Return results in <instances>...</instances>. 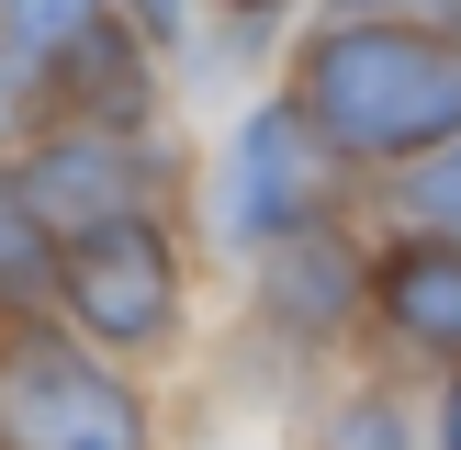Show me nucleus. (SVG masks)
<instances>
[{"label":"nucleus","instance_id":"f257e3e1","mask_svg":"<svg viewBox=\"0 0 461 450\" xmlns=\"http://www.w3.org/2000/svg\"><path fill=\"white\" fill-rule=\"evenodd\" d=\"M304 112L327 147L349 158H417L461 135V45L417 34V22H360V34H327L304 57Z\"/></svg>","mask_w":461,"mask_h":450},{"label":"nucleus","instance_id":"f03ea898","mask_svg":"<svg viewBox=\"0 0 461 450\" xmlns=\"http://www.w3.org/2000/svg\"><path fill=\"white\" fill-rule=\"evenodd\" d=\"M0 450H147V417L102 360L34 338L0 360Z\"/></svg>","mask_w":461,"mask_h":450},{"label":"nucleus","instance_id":"7ed1b4c3","mask_svg":"<svg viewBox=\"0 0 461 450\" xmlns=\"http://www.w3.org/2000/svg\"><path fill=\"white\" fill-rule=\"evenodd\" d=\"M315 202H327V147H315V124H304V112H259V124L225 147L214 225L237 248H270V237H304Z\"/></svg>","mask_w":461,"mask_h":450},{"label":"nucleus","instance_id":"20e7f679","mask_svg":"<svg viewBox=\"0 0 461 450\" xmlns=\"http://www.w3.org/2000/svg\"><path fill=\"white\" fill-rule=\"evenodd\" d=\"M68 304H79L90 338H113V349H147L158 327H169V248H158V225H102V237L68 248Z\"/></svg>","mask_w":461,"mask_h":450},{"label":"nucleus","instance_id":"39448f33","mask_svg":"<svg viewBox=\"0 0 461 450\" xmlns=\"http://www.w3.org/2000/svg\"><path fill=\"white\" fill-rule=\"evenodd\" d=\"M23 202H34L45 225H79V237H102V225H135V158L102 147V135H68V147L34 158V180H23Z\"/></svg>","mask_w":461,"mask_h":450},{"label":"nucleus","instance_id":"423d86ee","mask_svg":"<svg viewBox=\"0 0 461 450\" xmlns=\"http://www.w3.org/2000/svg\"><path fill=\"white\" fill-rule=\"evenodd\" d=\"M383 315L428 349H461V248H394L383 259Z\"/></svg>","mask_w":461,"mask_h":450},{"label":"nucleus","instance_id":"0eeeda50","mask_svg":"<svg viewBox=\"0 0 461 450\" xmlns=\"http://www.w3.org/2000/svg\"><path fill=\"white\" fill-rule=\"evenodd\" d=\"M259 292H270V315H282V327H338V315H349V248H327V237H293L282 259L259 270Z\"/></svg>","mask_w":461,"mask_h":450},{"label":"nucleus","instance_id":"6e6552de","mask_svg":"<svg viewBox=\"0 0 461 450\" xmlns=\"http://www.w3.org/2000/svg\"><path fill=\"white\" fill-rule=\"evenodd\" d=\"M45 282H68L45 248V214L23 202V180H0V292H45Z\"/></svg>","mask_w":461,"mask_h":450},{"label":"nucleus","instance_id":"1a4fd4ad","mask_svg":"<svg viewBox=\"0 0 461 450\" xmlns=\"http://www.w3.org/2000/svg\"><path fill=\"white\" fill-rule=\"evenodd\" d=\"M12 34L23 45H79L90 34V0H12Z\"/></svg>","mask_w":461,"mask_h":450},{"label":"nucleus","instance_id":"9d476101","mask_svg":"<svg viewBox=\"0 0 461 450\" xmlns=\"http://www.w3.org/2000/svg\"><path fill=\"white\" fill-rule=\"evenodd\" d=\"M417 202H428V214H439V225H461V147H450V158H428Z\"/></svg>","mask_w":461,"mask_h":450},{"label":"nucleus","instance_id":"9b49d317","mask_svg":"<svg viewBox=\"0 0 461 450\" xmlns=\"http://www.w3.org/2000/svg\"><path fill=\"white\" fill-rule=\"evenodd\" d=\"M338 439H349V450H394L405 417H394V405H349V428H338Z\"/></svg>","mask_w":461,"mask_h":450},{"label":"nucleus","instance_id":"f8f14e48","mask_svg":"<svg viewBox=\"0 0 461 450\" xmlns=\"http://www.w3.org/2000/svg\"><path fill=\"white\" fill-rule=\"evenodd\" d=\"M135 22H158V34H180V0H135Z\"/></svg>","mask_w":461,"mask_h":450},{"label":"nucleus","instance_id":"ddd939ff","mask_svg":"<svg viewBox=\"0 0 461 450\" xmlns=\"http://www.w3.org/2000/svg\"><path fill=\"white\" fill-rule=\"evenodd\" d=\"M12 112H23V68L0 57V124H12Z\"/></svg>","mask_w":461,"mask_h":450},{"label":"nucleus","instance_id":"4468645a","mask_svg":"<svg viewBox=\"0 0 461 450\" xmlns=\"http://www.w3.org/2000/svg\"><path fill=\"white\" fill-rule=\"evenodd\" d=\"M450 450H461V382H450Z\"/></svg>","mask_w":461,"mask_h":450}]
</instances>
